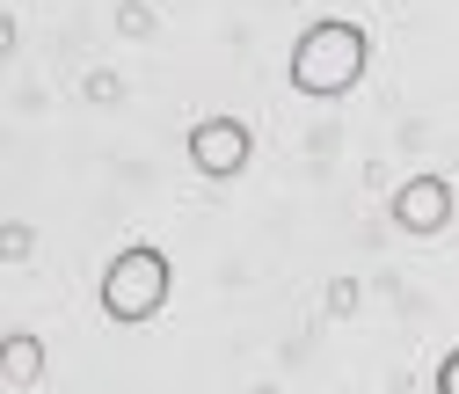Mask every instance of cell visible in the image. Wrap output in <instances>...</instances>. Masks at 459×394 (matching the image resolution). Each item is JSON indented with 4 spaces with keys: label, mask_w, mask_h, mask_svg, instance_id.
Instances as JSON below:
<instances>
[{
    "label": "cell",
    "mask_w": 459,
    "mask_h": 394,
    "mask_svg": "<svg viewBox=\"0 0 459 394\" xmlns=\"http://www.w3.org/2000/svg\"><path fill=\"white\" fill-rule=\"evenodd\" d=\"M365 59H372L365 30L351 15H321V22L299 30L292 59H284V81H292L299 95H314V102H335V95H351L365 81Z\"/></svg>",
    "instance_id": "obj_1"
},
{
    "label": "cell",
    "mask_w": 459,
    "mask_h": 394,
    "mask_svg": "<svg viewBox=\"0 0 459 394\" xmlns=\"http://www.w3.org/2000/svg\"><path fill=\"white\" fill-rule=\"evenodd\" d=\"M168 285H176V270H168V256L153 241H125L117 256L102 263V314L109 321H153L168 307Z\"/></svg>",
    "instance_id": "obj_2"
},
{
    "label": "cell",
    "mask_w": 459,
    "mask_h": 394,
    "mask_svg": "<svg viewBox=\"0 0 459 394\" xmlns=\"http://www.w3.org/2000/svg\"><path fill=\"white\" fill-rule=\"evenodd\" d=\"M248 153H255V139H248L241 118H204V125H190V168L212 176V183H234L241 168H248Z\"/></svg>",
    "instance_id": "obj_3"
},
{
    "label": "cell",
    "mask_w": 459,
    "mask_h": 394,
    "mask_svg": "<svg viewBox=\"0 0 459 394\" xmlns=\"http://www.w3.org/2000/svg\"><path fill=\"white\" fill-rule=\"evenodd\" d=\"M394 227L416 234V241L445 234V227H452V183H445V176H409V183H394Z\"/></svg>",
    "instance_id": "obj_4"
},
{
    "label": "cell",
    "mask_w": 459,
    "mask_h": 394,
    "mask_svg": "<svg viewBox=\"0 0 459 394\" xmlns=\"http://www.w3.org/2000/svg\"><path fill=\"white\" fill-rule=\"evenodd\" d=\"M8 358H15L8 372H15V380H30V372H37V336H15V344H8Z\"/></svg>",
    "instance_id": "obj_5"
},
{
    "label": "cell",
    "mask_w": 459,
    "mask_h": 394,
    "mask_svg": "<svg viewBox=\"0 0 459 394\" xmlns=\"http://www.w3.org/2000/svg\"><path fill=\"white\" fill-rule=\"evenodd\" d=\"M437 394H459V344L437 358Z\"/></svg>",
    "instance_id": "obj_6"
},
{
    "label": "cell",
    "mask_w": 459,
    "mask_h": 394,
    "mask_svg": "<svg viewBox=\"0 0 459 394\" xmlns=\"http://www.w3.org/2000/svg\"><path fill=\"white\" fill-rule=\"evenodd\" d=\"M263 394H270V387H263Z\"/></svg>",
    "instance_id": "obj_7"
}]
</instances>
